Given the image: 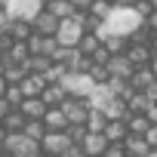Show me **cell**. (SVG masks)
Listing matches in <instances>:
<instances>
[{
  "mask_svg": "<svg viewBox=\"0 0 157 157\" xmlns=\"http://www.w3.org/2000/svg\"><path fill=\"white\" fill-rule=\"evenodd\" d=\"M102 132H105V139H108V142H123V139L129 136V129H126V120H108Z\"/></svg>",
  "mask_w": 157,
  "mask_h": 157,
  "instance_id": "cell-17",
  "label": "cell"
},
{
  "mask_svg": "<svg viewBox=\"0 0 157 157\" xmlns=\"http://www.w3.org/2000/svg\"><path fill=\"white\" fill-rule=\"evenodd\" d=\"M0 157H13V154H6V151H3V154H0Z\"/></svg>",
  "mask_w": 157,
  "mask_h": 157,
  "instance_id": "cell-43",
  "label": "cell"
},
{
  "mask_svg": "<svg viewBox=\"0 0 157 157\" xmlns=\"http://www.w3.org/2000/svg\"><path fill=\"white\" fill-rule=\"evenodd\" d=\"M25 120H28V117H25L19 108H13V111L3 117V120H0V123H3V129H6V132H19V129L25 126Z\"/></svg>",
  "mask_w": 157,
  "mask_h": 157,
  "instance_id": "cell-23",
  "label": "cell"
},
{
  "mask_svg": "<svg viewBox=\"0 0 157 157\" xmlns=\"http://www.w3.org/2000/svg\"><path fill=\"white\" fill-rule=\"evenodd\" d=\"M46 102L40 99V96H25L22 102H19V111L28 117V120H43V114H46Z\"/></svg>",
  "mask_w": 157,
  "mask_h": 157,
  "instance_id": "cell-11",
  "label": "cell"
},
{
  "mask_svg": "<svg viewBox=\"0 0 157 157\" xmlns=\"http://www.w3.org/2000/svg\"><path fill=\"white\" fill-rule=\"evenodd\" d=\"M151 80H154L151 68H148V65H142V68H136V71H132V77H129V86H132V90H142V93H145V90L151 86Z\"/></svg>",
  "mask_w": 157,
  "mask_h": 157,
  "instance_id": "cell-18",
  "label": "cell"
},
{
  "mask_svg": "<svg viewBox=\"0 0 157 157\" xmlns=\"http://www.w3.org/2000/svg\"><path fill=\"white\" fill-rule=\"evenodd\" d=\"M10 111H13V105H10V99H6V96H0V120H3V117H6Z\"/></svg>",
  "mask_w": 157,
  "mask_h": 157,
  "instance_id": "cell-31",
  "label": "cell"
},
{
  "mask_svg": "<svg viewBox=\"0 0 157 157\" xmlns=\"http://www.w3.org/2000/svg\"><path fill=\"white\" fill-rule=\"evenodd\" d=\"M151 126V120H148V114H129L126 117V129L129 132H136V136H145V129Z\"/></svg>",
  "mask_w": 157,
  "mask_h": 157,
  "instance_id": "cell-24",
  "label": "cell"
},
{
  "mask_svg": "<svg viewBox=\"0 0 157 157\" xmlns=\"http://www.w3.org/2000/svg\"><path fill=\"white\" fill-rule=\"evenodd\" d=\"M148 68H151V74L157 77V56H151V62H148Z\"/></svg>",
  "mask_w": 157,
  "mask_h": 157,
  "instance_id": "cell-36",
  "label": "cell"
},
{
  "mask_svg": "<svg viewBox=\"0 0 157 157\" xmlns=\"http://www.w3.org/2000/svg\"><path fill=\"white\" fill-rule=\"evenodd\" d=\"M59 22H62V19H59V16H52V13L43 6V10H40V13L31 19V28H34L37 34H52V37H56V28H59Z\"/></svg>",
  "mask_w": 157,
  "mask_h": 157,
  "instance_id": "cell-10",
  "label": "cell"
},
{
  "mask_svg": "<svg viewBox=\"0 0 157 157\" xmlns=\"http://www.w3.org/2000/svg\"><path fill=\"white\" fill-rule=\"evenodd\" d=\"M80 148L86 151V157H90V154H105V148H108V139H105V132H96V129H90V132L83 136Z\"/></svg>",
  "mask_w": 157,
  "mask_h": 157,
  "instance_id": "cell-14",
  "label": "cell"
},
{
  "mask_svg": "<svg viewBox=\"0 0 157 157\" xmlns=\"http://www.w3.org/2000/svg\"><path fill=\"white\" fill-rule=\"evenodd\" d=\"M71 145H74V142H71L68 129H46V136L40 139L43 154H68V148H71Z\"/></svg>",
  "mask_w": 157,
  "mask_h": 157,
  "instance_id": "cell-6",
  "label": "cell"
},
{
  "mask_svg": "<svg viewBox=\"0 0 157 157\" xmlns=\"http://www.w3.org/2000/svg\"><path fill=\"white\" fill-rule=\"evenodd\" d=\"M111 6H114L111 0H93V3H90V10H86V13H90V16H96V19L102 22V19H105V16L111 13Z\"/></svg>",
  "mask_w": 157,
  "mask_h": 157,
  "instance_id": "cell-27",
  "label": "cell"
},
{
  "mask_svg": "<svg viewBox=\"0 0 157 157\" xmlns=\"http://www.w3.org/2000/svg\"><path fill=\"white\" fill-rule=\"evenodd\" d=\"M151 6H154V10H157V0H151Z\"/></svg>",
  "mask_w": 157,
  "mask_h": 157,
  "instance_id": "cell-42",
  "label": "cell"
},
{
  "mask_svg": "<svg viewBox=\"0 0 157 157\" xmlns=\"http://www.w3.org/2000/svg\"><path fill=\"white\" fill-rule=\"evenodd\" d=\"M111 3H114V6H132L136 0H111Z\"/></svg>",
  "mask_w": 157,
  "mask_h": 157,
  "instance_id": "cell-37",
  "label": "cell"
},
{
  "mask_svg": "<svg viewBox=\"0 0 157 157\" xmlns=\"http://www.w3.org/2000/svg\"><path fill=\"white\" fill-rule=\"evenodd\" d=\"M145 157H157V148H151V151H148V154H145Z\"/></svg>",
  "mask_w": 157,
  "mask_h": 157,
  "instance_id": "cell-40",
  "label": "cell"
},
{
  "mask_svg": "<svg viewBox=\"0 0 157 157\" xmlns=\"http://www.w3.org/2000/svg\"><path fill=\"white\" fill-rule=\"evenodd\" d=\"M151 52H154V56H157V34H154V37H151Z\"/></svg>",
  "mask_w": 157,
  "mask_h": 157,
  "instance_id": "cell-39",
  "label": "cell"
},
{
  "mask_svg": "<svg viewBox=\"0 0 157 157\" xmlns=\"http://www.w3.org/2000/svg\"><path fill=\"white\" fill-rule=\"evenodd\" d=\"M43 157H68V154H43Z\"/></svg>",
  "mask_w": 157,
  "mask_h": 157,
  "instance_id": "cell-41",
  "label": "cell"
},
{
  "mask_svg": "<svg viewBox=\"0 0 157 157\" xmlns=\"http://www.w3.org/2000/svg\"><path fill=\"white\" fill-rule=\"evenodd\" d=\"M3 96H6V99H10V105H13V108H19V102H22V99H25V93H22V90H19V83H10V86H6V93H3Z\"/></svg>",
  "mask_w": 157,
  "mask_h": 157,
  "instance_id": "cell-28",
  "label": "cell"
},
{
  "mask_svg": "<svg viewBox=\"0 0 157 157\" xmlns=\"http://www.w3.org/2000/svg\"><path fill=\"white\" fill-rule=\"evenodd\" d=\"M148 105H151V99H148L142 90H132V96L126 99V108H129V114H145V111H148Z\"/></svg>",
  "mask_w": 157,
  "mask_h": 157,
  "instance_id": "cell-19",
  "label": "cell"
},
{
  "mask_svg": "<svg viewBox=\"0 0 157 157\" xmlns=\"http://www.w3.org/2000/svg\"><path fill=\"white\" fill-rule=\"evenodd\" d=\"M43 86H46V77L37 74V71H25V77L19 80V90H22L25 96H40Z\"/></svg>",
  "mask_w": 157,
  "mask_h": 157,
  "instance_id": "cell-12",
  "label": "cell"
},
{
  "mask_svg": "<svg viewBox=\"0 0 157 157\" xmlns=\"http://www.w3.org/2000/svg\"><path fill=\"white\" fill-rule=\"evenodd\" d=\"M145 114H148V120H151V123H157V102H151Z\"/></svg>",
  "mask_w": 157,
  "mask_h": 157,
  "instance_id": "cell-34",
  "label": "cell"
},
{
  "mask_svg": "<svg viewBox=\"0 0 157 157\" xmlns=\"http://www.w3.org/2000/svg\"><path fill=\"white\" fill-rule=\"evenodd\" d=\"M105 68H108V77H123V80H129V77H132V71H136V65L126 59V52L111 56V59L105 62Z\"/></svg>",
  "mask_w": 157,
  "mask_h": 157,
  "instance_id": "cell-9",
  "label": "cell"
},
{
  "mask_svg": "<svg viewBox=\"0 0 157 157\" xmlns=\"http://www.w3.org/2000/svg\"><path fill=\"white\" fill-rule=\"evenodd\" d=\"M40 99H43L49 108H52V105H62V102H65V90H62L59 83H46L43 93H40Z\"/></svg>",
  "mask_w": 157,
  "mask_h": 157,
  "instance_id": "cell-21",
  "label": "cell"
},
{
  "mask_svg": "<svg viewBox=\"0 0 157 157\" xmlns=\"http://www.w3.org/2000/svg\"><path fill=\"white\" fill-rule=\"evenodd\" d=\"M43 6H46V0H6V3H3V10L10 13V19H22V22H31Z\"/></svg>",
  "mask_w": 157,
  "mask_h": 157,
  "instance_id": "cell-5",
  "label": "cell"
},
{
  "mask_svg": "<svg viewBox=\"0 0 157 157\" xmlns=\"http://www.w3.org/2000/svg\"><path fill=\"white\" fill-rule=\"evenodd\" d=\"M90 157H102V154H90Z\"/></svg>",
  "mask_w": 157,
  "mask_h": 157,
  "instance_id": "cell-44",
  "label": "cell"
},
{
  "mask_svg": "<svg viewBox=\"0 0 157 157\" xmlns=\"http://www.w3.org/2000/svg\"><path fill=\"white\" fill-rule=\"evenodd\" d=\"M123 148H126V154H136V157H145L151 151V145L145 142V136H136V132H129L123 139Z\"/></svg>",
  "mask_w": 157,
  "mask_h": 157,
  "instance_id": "cell-16",
  "label": "cell"
},
{
  "mask_svg": "<svg viewBox=\"0 0 157 157\" xmlns=\"http://www.w3.org/2000/svg\"><path fill=\"white\" fill-rule=\"evenodd\" d=\"M145 25H148V28H151V31L157 34V10H154V13H151V16L145 19Z\"/></svg>",
  "mask_w": 157,
  "mask_h": 157,
  "instance_id": "cell-35",
  "label": "cell"
},
{
  "mask_svg": "<svg viewBox=\"0 0 157 157\" xmlns=\"http://www.w3.org/2000/svg\"><path fill=\"white\" fill-rule=\"evenodd\" d=\"M0 151H6V154H13V157H43L40 142L31 139V136H25L22 129H19V132H6V139L0 142Z\"/></svg>",
  "mask_w": 157,
  "mask_h": 157,
  "instance_id": "cell-2",
  "label": "cell"
},
{
  "mask_svg": "<svg viewBox=\"0 0 157 157\" xmlns=\"http://www.w3.org/2000/svg\"><path fill=\"white\" fill-rule=\"evenodd\" d=\"M43 123H46V129H68V117H65V111H62L59 105L46 108V114H43Z\"/></svg>",
  "mask_w": 157,
  "mask_h": 157,
  "instance_id": "cell-15",
  "label": "cell"
},
{
  "mask_svg": "<svg viewBox=\"0 0 157 157\" xmlns=\"http://www.w3.org/2000/svg\"><path fill=\"white\" fill-rule=\"evenodd\" d=\"M71 3H74V10H77V13H86L93 0H71Z\"/></svg>",
  "mask_w": 157,
  "mask_h": 157,
  "instance_id": "cell-32",
  "label": "cell"
},
{
  "mask_svg": "<svg viewBox=\"0 0 157 157\" xmlns=\"http://www.w3.org/2000/svg\"><path fill=\"white\" fill-rule=\"evenodd\" d=\"M145 96H148L151 102H157V77H154V80H151V86L145 90Z\"/></svg>",
  "mask_w": 157,
  "mask_h": 157,
  "instance_id": "cell-33",
  "label": "cell"
},
{
  "mask_svg": "<svg viewBox=\"0 0 157 157\" xmlns=\"http://www.w3.org/2000/svg\"><path fill=\"white\" fill-rule=\"evenodd\" d=\"M145 142H148L151 148H157V123H151V126L145 129Z\"/></svg>",
  "mask_w": 157,
  "mask_h": 157,
  "instance_id": "cell-30",
  "label": "cell"
},
{
  "mask_svg": "<svg viewBox=\"0 0 157 157\" xmlns=\"http://www.w3.org/2000/svg\"><path fill=\"white\" fill-rule=\"evenodd\" d=\"M62 111H65V117H68V123H86V117H90V99H77V96H65V102L59 105Z\"/></svg>",
  "mask_w": 157,
  "mask_h": 157,
  "instance_id": "cell-7",
  "label": "cell"
},
{
  "mask_svg": "<svg viewBox=\"0 0 157 157\" xmlns=\"http://www.w3.org/2000/svg\"><path fill=\"white\" fill-rule=\"evenodd\" d=\"M83 34H86L83 13H77V16H68V19L59 22V28H56V43H59V46H77Z\"/></svg>",
  "mask_w": 157,
  "mask_h": 157,
  "instance_id": "cell-4",
  "label": "cell"
},
{
  "mask_svg": "<svg viewBox=\"0 0 157 157\" xmlns=\"http://www.w3.org/2000/svg\"><path fill=\"white\" fill-rule=\"evenodd\" d=\"M151 43H136V40H129V46H126V59L136 65V68H142V65H148L151 62Z\"/></svg>",
  "mask_w": 157,
  "mask_h": 157,
  "instance_id": "cell-13",
  "label": "cell"
},
{
  "mask_svg": "<svg viewBox=\"0 0 157 157\" xmlns=\"http://www.w3.org/2000/svg\"><path fill=\"white\" fill-rule=\"evenodd\" d=\"M25 43H28V52L31 56H52L59 49V43H56L52 34H37V31H31V37Z\"/></svg>",
  "mask_w": 157,
  "mask_h": 157,
  "instance_id": "cell-8",
  "label": "cell"
},
{
  "mask_svg": "<svg viewBox=\"0 0 157 157\" xmlns=\"http://www.w3.org/2000/svg\"><path fill=\"white\" fill-rule=\"evenodd\" d=\"M6 86H10V83H6V77H3V74H0V96H3V93H6Z\"/></svg>",
  "mask_w": 157,
  "mask_h": 157,
  "instance_id": "cell-38",
  "label": "cell"
},
{
  "mask_svg": "<svg viewBox=\"0 0 157 157\" xmlns=\"http://www.w3.org/2000/svg\"><path fill=\"white\" fill-rule=\"evenodd\" d=\"M145 19L136 13V6H111V13L102 19V25L96 28V34L105 40L108 34H120V37H129Z\"/></svg>",
  "mask_w": 157,
  "mask_h": 157,
  "instance_id": "cell-1",
  "label": "cell"
},
{
  "mask_svg": "<svg viewBox=\"0 0 157 157\" xmlns=\"http://www.w3.org/2000/svg\"><path fill=\"white\" fill-rule=\"evenodd\" d=\"M59 86L65 90V96H77V99H90V93L96 90V80L90 71H65L59 77Z\"/></svg>",
  "mask_w": 157,
  "mask_h": 157,
  "instance_id": "cell-3",
  "label": "cell"
},
{
  "mask_svg": "<svg viewBox=\"0 0 157 157\" xmlns=\"http://www.w3.org/2000/svg\"><path fill=\"white\" fill-rule=\"evenodd\" d=\"M105 123H108V117H105L99 108H90V117H86V129H96V132H102V129H105Z\"/></svg>",
  "mask_w": 157,
  "mask_h": 157,
  "instance_id": "cell-26",
  "label": "cell"
},
{
  "mask_svg": "<svg viewBox=\"0 0 157 157\" xmlns=\"http://www.w3.org/2000/svg\"><path fill=\"white\" fill-rule=\"evenodd\" d=\"M123 154H126L123 142H108V148H105V154H102V157H123Z\"/></svg>",
  "mask_w": 157,
  "mask_h": 157,
  "instance_id": "cell-29",
  "label": "cell"
},
{
  "mask_svg": "<svg viewBox=\"0 0 157 157\" xmlns=\"http://www.w3.org/2000/svg\"><path fill=\"white\" fill-rule=\"evenodd\" d=\"M99 46H102V37H99L96 31H86V34L80 37V43H77V49H80L83 56H93V52H96Z\"/></svg>",
  "mask_w": 157,
  "mask_h": 157,
  "instance_id": "cell-22",
  "label": "cell"
},
{
  "mask_svg": "<svg viewBox=\"0 0 157 157\" xmlns=\"http://www.w3.org/2000/svg\"><path fill=\"white\" fill-rule=\"evenodd\" d=\"M46 10H49L52 16H59V19L77 16V10H74V3H71V0H46Z\"/></svg>",
  "mask_w": 157,
  "mask_h": 157,
  "instance_id": "cell-20",
  "label": "cell"
},
{
  "mask_svg": "<svg viewBox=\"0 0 157 157\" xmlns=\"http://www.w3.org/2000/svg\"><path fill=\"white\" fill-rule=\"evenodd\" d=\"M22 132L40 142V139L46 136V123H43V120H25V126H22Z\"/></svg>",
  "mask_w": 157,
  "mask_h": 157,
  "instance_id": "cell-25",
  "label": "cell"
}]
</instances>
